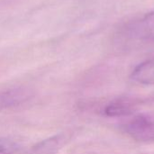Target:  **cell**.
<instances>
[{
	"instance_id": "cell-1",
	"label": "cell",
	"mask_w": 154,
	"mask_h": 154,
	"mask_svg": "<svg viewBox=\"0 0 154 154\" xmlns=\"http://www.w3.org/2000/svg\"><path fill=\"white\" fill-rule=\"evenodd\" d=\"M126 132L138 141H154V116L150 115H138L134 116L127 124Z\"/></svg>"
},
{
	"instance_id": "cell-2",
	"label": "cell",
	"mask_w": 154,
	"mask_h": 154,
	"mask_svg": "<svg viewBox=\"0 0 154 154\" xmlns=\"http://www.w3.org/2000/svg\"><path fill=\"white\" fill-rule=\"evenodd\" d=\"M32 97V93L23 88L6 89L0 92V111L10 110L20 106Z\"/></svg>"
},
{
	"instance_id": "cell-3",
	"label": "cell",
	"mask_w": 154,
	"mask_h": 154,
	"mask_svg": "<svg viewBox=\"0 0 154 154\" xmlns=\"http://www.w3.org/2000/svg\"><path fill=\"white\" fill-rule=\"evenodd\" d=\"M137 102L130 97H120L109 103L106 109L105 114L109 117H124L133 115L137 107Z\"/></svg>"
},
{
	"instance_id": "cell-4",
	"label": "cell",
	"mask_w": 154,
	"mask_h": 154,
	"mask_svg": "<svg viewBox=\"0 0 154 154\" xmlns=\"http://www.w3.org/2000/svg\"><path fill=\"white\" fill-rule=\"evenodd\" d=\"M131 78L143 85H154V59L147 60L136 66Z\"/></svg>"
},
{
	"instance_id": "cell-5",
	"label": "cell",
	"mask_w": 154,
	"mask_h": 154,
	"mask_svg": "<svg viewBox=\"0 0 154 154\" xmlns=\"http://www.w3.org/2000/svg\"><path fill=\"white\" fill-rule=\"evenodd\" d=\"M61 135H56L50 139H47L37 146L32 148V154H51L55 152L58 148L61 145Z\"/></svg>"
},
{
	"instance_id": "cell-6",
	"label": "cell",
	"mask_w": 154,
	"mask_h": 154,
	"mask_svg": "<svg viewBox=\"0 0 154 154\" xmlns=\"http://www.w3.org/2000/svg\"><path fill=\"white\" fill-rule=\"evenodd\" d=\"M139 31L142 38L154 42V10L147 14L141 21Z\"/></svg>"
},
{
	"instance_id": "cell-7",
	"label": "cell",
	"mask_w": 154,
	"mask_h": 154,
	"mask_svg": "<svg viewBox=\"0 0 154 154\" xmlns=\"http://www.w3.org/2000/svg\"><path fill=\"white\" fill-rule=\"evenodd\" d=\"M20 149V145L12 139L0 138V154H14Z\"/></svg>"
}]
</instances>
